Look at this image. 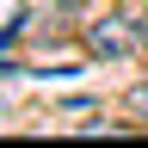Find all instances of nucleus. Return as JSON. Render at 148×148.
<instances>
[{
	"label": "nucleus",
	"instance_id": "2",
	"mask_svg": "<svg viewBox=\"0 0 148 148\" xmlns=\"http://www.w3.org/2000/svg\"><path fill=\"white\" fill-rule=\"evenodd\" d=\"M130 111H136V117L148 123V80H142V86H130Z\"/></svg>",
	"mask_w": 148,
	"mask_h": 148
},
{
	"label": "nucleus",
	"instance_id": "3",
	"mask_svg": "<svg viewBox=\"0 0 148 148\" xmlns=\"http://www.w3.org/2000/svg\"><path fill=\"white\" fill-rule=\"evenodd\" d=\"M136 31H142V49H148V6L136 12Z\"/></svg>",
	"mask_w": 148,
	"mask_h": 148
},
{
	"label": "nucleus",
	"instance_id": "1",
	"mask_svg": "<svg viewBox=\"0 0 148 148\" xmlns=\"http://www.w3.org/2000/svg\"><path fill=\"white\" fill-rule=\"evenodd\" d=\"M80 43H86V56H99V62H123V56L142 49V31H136L130 12H105V18H92L80 31Z\"/></svg>",
	"mask_w": 148,
	"mask_h": 148
}]
</instances>
